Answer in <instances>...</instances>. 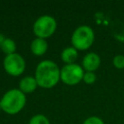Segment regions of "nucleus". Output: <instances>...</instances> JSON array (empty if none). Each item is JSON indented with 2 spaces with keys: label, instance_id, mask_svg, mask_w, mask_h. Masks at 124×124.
I'll return each instance as SVG.
<instances>
[{
  "label": "nucleus",
  "instance_id": "6e6552de",
  "mask_svg": "<svg viewBox=\"0 0 124 124\" xmlns=\"http://www.w3.org/2000/svg\"><path fill=\"white\" fill-rule=\"evenodd\" d=\"M37 87H39V86H38L35 77H33V76L23 77L19 80V83H18V89L21 92H23L25 95L34 92L37 89Z\"/></svg>",
  "mask_w": 124,
  "mask_h": 124
},
{
  "label": "nucleus",
  "instance_id": "2eb2a0df",
  "mask_svg": "<svg viewBox=\"0 0 124 124\" xmlns=\"http://www.w3.org/2000/svg\"><path fill=\"white\" fill-rule=\"evenodd\" d=\"M82 124H105L103 119L98 116H89L86 118Z\"/></svg>",
  "mask_w": 124,
  "mask_h": 124
},
{
  "label": "nucleus",
  "instance_id": "f03ea898",
  "mask_svg": "<svg viewBox=\"0 0 124 124\" xmlns=\"http://www.w3.org/2000/svg\"><path fill=\"white\" fill-rule=\"evenodd\" d=\"M2 110L8 114L18 113L26 104V95L18 88L8 90L0 99Z\"/></svg>",
  "mask_w": 124,
  "mask_h": 124
},
{
  "label": "nucleus",
  "instance_id": "f3484780",
  "mask_svg": "<svg viewBox=\"0 0 124 124\" xmlns=\"http://www.w3.org/2000/svg\"><path fill=\"white\" fill-rule=\"evenodd\" d=\"M0 110H2V107H1V100H0Z\"/></svg>",
  "mask_w": 124,
  "mask_h": 124
},
{
  "label": "nucleus",
  "instance_id": "4468645a",
  "mask_svg": "<svg viewBox=\"0 0 124 124\" xmlns=\"http://www.w3.org/2000/svg\"><path fill=\"white\" fill-rule=\"evenodd\" d=\"M112 64L117 69H124V55L117 54L112 59Z\"/></svg>",
  "mask_w": 124,
  "mask_h": 124
},
{
  "label": "nucleus",
  "instance_id": "f257e3e1",
  "mask_svg": "<svg viewBox=\"0 0 124 124\" xmlns=\"http://www.w3.org/2000/svg\"><path fill=\"white\" fill-rule=\"evenodd\" d=\"M34 77L39 87L49 89L59 82L60 68L54 61L45 59L37 65Z\"/></svg>",
  "mask_w": 124,
  "mask_h": 124
},
{
  "label": "nucleus",
  "instance_id": "1a4fd4ad",
  "mask_svg": "<svg viewBox=\"0 0 124 124\" xmlns=\"http://www.w3.org/2000/svg\"><path fill=\"white\" fill-rule=\"evenodd\" d=\"M48 45L47 42L45 39L42 38H35L30 45L31 52L36 56H42L44 55L47 50Z\"/></svg>",
  "mask_w": 124,
  "mask_h": 124
},
{
  "label": "nucleus",
  "instance_id": "dca6fc26",
  "mask_svg": "<svg viewBox=\"0 0 124 124\" xmlns=\"http://www.w3.org/2000/svg\"><path fill=\"white\" fill-rule=\"evenodd\" d=\"M5 39H6V37L2 33H0V48H1V46H2V44H3V42H4Z\"/></svg>",
  "mask_w": 124,
  "mask_h": 124
},
{
  "label": "nucleus",
  "instance_id": "9b49d317",
  "mask_svg": "<svg viewBox=\"0 0 124 124\" xmlns=\"http://www.w3.org/2000/svg\"><path fill=\"white\" fill-rule=\"evenodd\" d=\"M6 55H10L13 53H16V42L11 39V38H6L1 46L0 48Z\"/></svg>",
  "mask_w": 124,
  "mask_h": 124
},
{
  "label": "nucleus",
  "instance_id": "423d86ee",
  "mask_svg": "<svg viewBox=\"0 0 124 124\" xmlns=\"http://www.w3.org/2000/svg\"><path fill=\"white\" fill-rule=\"evenodd\" d=\"M3 67L7 74L13 77H18L23 74L26 68V63L22 55L19 53H13L6 55L3 60Z\"/></svg>",
  "mask_w": 124,
  "mask_h": 124
},
{
  "label": "nucleus",
  "instance_id": "0eeeda50",
  "mask_svg": "<svg viewBox=\"0 0 124 124\" xmlns=\"http://www.w3.org/2000/svg\"><path fill=\"white\" fill-rule=\"evenodd\" d=\"M81 64L84 72H95L101 64V58L96 52H88L84 55Z\"/></svg>",
  "mask_w": 124,
  "mask_h": 124
},
{
  "label": "nucleus",
  "instance_id": "7ed1b4c3",
  "mask_svg": "<svg viewBox=\"0 0 124 124\" xmlns=\"http://www.w3.org/2000/svg\"><path fill=\"white\" fill-rule=\"evenodd\" d=\"M94 39L93 29L88 25H80L74 30L71 36L72 46L77 50H86L92 46Z\"/></svg>",
  "mask_w": 124,
  "mask_h": 124
},
{
  "label": "nucleus",
  "instance_id": "9d476101",
  "mask_svg": "<svg viewBox=\"0 0 124 124\" xmlns=\"http://www.w3.org/2000/svg\"><path fill=\"white\" fill-rule=\"evenodd\" d=\"M78 50L74 46H67L61 52V60L65 64H74L78 58Z\"/></svg>",
  "mask_w": 124,
  "mask_h": 124
},
{
  "label": "nucleus",
  "instance_id": "ddd939ff",
  "mask_svg": "<svg viewBox=\"0 0 124 124\" xmlns=\"http://www.w3.org/2000/svg\"><path fill=\"white\" fill-rule=\"evenodd\" d=\"M97 79V76L95 72H84L83 75V79L82 81L85 82L86 84H93Z\"/></svg>",
  "mask_w": 124,
  "mask_h": 124
},
{
  "label": "nucleus",
  "instance_id": "f8f14e48",
  "mask_svg": "<svg viewBox=\"0 0 124 124\" xmlns=\"http://www.w3.org/2000/svg\"><path fill=\"white\" fill-rule=\"evenodd\" d=\"M28 124H50V122L46 115L38 113V114L33 115L30 118Z\"/></svg>",
  "mask_w": 124,
  "mask_h": 124
},
{
  "label": "nucleus",
  "instance_id": "39448f33",
  "mask_svg": "<svg viewBox=\"0 0 124 124\" xmlns=\"http://www.w3.org/2000/svg\"><path fill=\"white\" fill-rule=\"evenodd\" d=\"M84 70L82 66L74 64H65L60 69V80L67 85H77L83 79Z\"/></svg>",
  "mask_w": 124,
  "mask_h": 124
},
{
  "label": "nucleus",
  "instance_id": "20e7f679",
  "mask_svg": "<svg viewBox=\"0 0 124 124\" xmlns=\"http://www.w3.org/2000/svg\"><path fill=\"white\" fill-rule=\"evenodd\" d=\"M57 28L56 19L49 15H43L39 16L33 24V33L36 38L46 39L54 34Z\"/></svg>",
  "mask_w": 124,
  "mask_h": 124
}]
</instances>
